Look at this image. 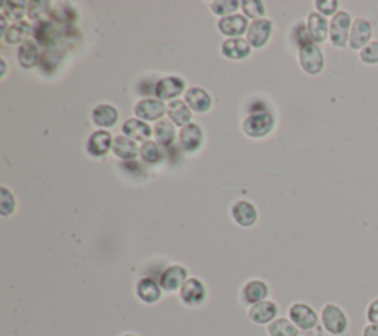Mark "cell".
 <instances>
[{
  "label": "cell",
  "instance_id": "cell-1",
  "mask_svg": "<svg viewBox=\"0 0 378 336\" xmlns=\"http://www.w3.org/2000/svg\"><path fill=\"white\" fill-rule=\"evenodd\" d=\"M298 61L303 71L310 76H318L325 66L321 48L314 42H306L298 49Z\"/></svg>",
  "mask_w": 378,
  "mask_h": 336
},
{
  "label": "cell",
  "instance_id": "cell-2",
  "mask_svg": "<svg viewBox=\"0 0 378 336\" xmlns=\"http://www.w3.org/2000/svg\"><path fill=\"white\" fill-rule=\"evenodd\" d=\"M351 24L350 14L346 10H338L330 21V41L335 48L344 49L349 46V34Z\"/></svg>",
  "mask_w": 378,
  "mask_h": 336
},
{
  "label": "cell",
  "instance_id": "cell-3",
  "mask_svg": "<svg viewBox=\"0 0 378 336\" xmlns=\"http://www.w3.org/2000/svg\"><path fill=\"white\" fill-rule=\"evenodd\" d=\"M322 325L331 335H343L349 328V318L343 309L335 304H327L321 313Z\"/></svg>",
  "mask_w": 378,
  "mask_h": 336
},
{
  "label": "cell",
  "instance_id": "cell-4",
  "mask_svg": "<svg viewBox=\"0 0 378 336\" xmlns=\"http://www.w3.org/2000/svg\"><path fill=\"white\" fill-rule=\"evenodd\" d=\"M275 119L268 111L254 113L249 115L242 123V132L250 138H263L272 132Z\"/></svg>",
  "mask_w": 378,
  "mask_h": 336
},
{
  "label": "cell",
  "instance_id": "cell-5",
  "mask_svg": "<svg viewBox=\"0 0 378 336\" xmlns=\"http://www.w3.org/2000/svg\"><path fill=\"white\" fill-rule=\"evenodd\" d=\"M372 42V24L367 18H355L349 34V48L351 50H361Z\"/></svg>",
  "mask_w": 378,
  "mask_h": 336
},
{
  "label": "cell",
  "instance_id": "cell-6",
  "mask_svg": "<svg viewBox=\"0 0 378 336\" xmlns=\"http://www.w3.org/2000/svg\"><path fill=\"white\" fill-rule=\"evenodd\" d=\"M185 82L176 76L164 77L154 86V94L160 101H175L180 94H184Z\"/></svg>",
  "mask_w": 378,
  "mask_h": 336
},
{
  "label": "cell",
  "instance_id": "cell-7",
  "mask_svg": "<svg viewBox=\"0 0 378 336\" xmlns=\"http://www.w3.org/2000/svg\"><path fill=\"white\" fill-rule=\"evenodd\" d=\"M166 111H167L166 104L157 98L140 99L135 106V114L143 122H155V120L160 122Z\"/></svg>",
  "mask_w": 378,
  "mask_h": 336
},
{
  "label": "cell",
  "instance_id": "cell-8",
  "mask_svg": "<svg viewBox=\"0 0 378 336\" xmlns=\"http://www.w3.org/2000/svg\"><path fill=\"white\" fill-rule=\"evenodd\" d=\"M290 320L298 329L310 330L318 325V314L315 309L306 304H294L290 308Z\"/></svg>",
  "mask_w": 378,
  "mask_h": 336
},
{
  "label": "cell",
  "instance_id": "cell-9",
  "mask_svg": "<svg viewBox=\"0 0 378 336\" xmlns=\"http://www.w3.org/2000/svg\"><path fill=\"white\" fill-rule=\"evenodd\" d=\"M307 34L314 43H324L330 37V22L319 12H312L307 17Z\"/></svg>",
  "mask_w": 378,
  "mask_h": 336
},
{
  "label": "cell",
  "instance_id": "cell-10",
  "mask_svg": "<svg viewBox=\"0 0 378 336\" xmlns=\"http://www.w3.org/2000/svg\"><path fill=\"white\" fill-rule=\"evenodd\" d=\"M272 22L269 20H256L247 30V42L252 48H263L272 34Z\"/></svg>",
  "mask_w": 378,
  "mask_h": 336
},
{
  "label": "cell",
  "instance_id": "cell-11",
  "mask_svg": "<svg viewBox=\"0 0 378 336\" xmlns=\"http://www.w3.org/2000/svg\"><path fill=\"white\" fill-rule=\"evenodd\" d=\"M188 271L180 265H172L164 270L160 277V286L166 292H176L187 283Z\"/></svg>",
  "mask_w": 378,
  "mask_h": 336
},
{
  "label": "cell",
  "instance_id": "cell-12",
  "mask_svg": "<svg viewBox=\"0 0 378 336\" xmlns=\"http://www.w3.org/2000/svg\"><path fill=\"white\" fill-rule=\"evenodd\" d=\"M203 129L197 123H189L180 129L179 144L185 151L195 153L203 144Z\"/></svg>",
  "mask_w": 378,
  "mask_h": 336
},
{
  "label": "cell",
  "instance_id": "cell-13",
  "mask_svg": "<svg viewBox=\"0 0 378 336\" xmlns=\"http://www.w3.org/2000/svg\"><path fill=\"white\" fill-rule=\"evenodd\" d=\"M112 135L108 131H96L87 141V153L92 158L107 156L110 150H112Z\"/></svg>",
  "mask_w": 378,
  "mask_h": 336
},
{
  "label": "cell",
  "instance_id": "cell-14",
  "mask_svg": "<svg viewBox=\"0 0 378 336\" xmlns=\"http://www.w3.org/2000/svg\"><path fill=\"white\" fill-rule=\"evenodd\" d=\"M217 27L221 34H225L231 38H238L240 36L247 33L250 25L244 15H229L221 18L217 22Z\"/></svg>",
  "mask_w": 378,
  "mask_h": 336
},
{
  "label": "cell",
  "instance_id": "cell-15",
  "mask_svg": "<svg viewBox=\"0 0 378 336\" xmlns=\"http://www.w3.org/2000/svg\"><path fill=\"white\" fill-rule=\"evenodd\" d=\"M180 300L189 307L200 305L205 300V288L198 279H189L180 289Z\"/></svg>",
  "mask_w": 378,
  "mask_h": 336
},
{
  "label": "cell",
  "instance_id": "cell-16",
  "mask_svg": "<svg viewBox=\"0 0 378 336\" xmlns=\"http://www.w3.org/2000/svg\"><path fill=\"white\" fill-rule=\"evenodd\" d=\"M42 58H43L42 49H41V46L37 45V42L29 41L20 46L18 61L21 64V67L27 69V70L34 69L38 66V64H41Z\"/></svg>",
  "mask_w": 378,
  "mask_h": 336
},
{
  "label": "cell",
  "instance_id": "cell-17",
  "mask_svg": "<svg viewBox=\"0 0 378 336\" xmlns=\"http://www.w3.org/2000/svg\"><path fill=\"white\" fill-rule=\"evenodd\" d=\"M185 102L195 113H205L212 107V98L201 88H189L185 92Z\"/></svg>",
  "mask_w": 378,
  "mask_h": 336
},
{
  "label": "cell",
  "instance_id": "cell-18",
  "mask_svg": "<svg viewBox=\"0 0 378 336\" xmlns=\"http://www.w3.org/2000/svg\"><path fill=\"white\" fill-rule=\"evenodd\" d=\"M232 218L241 227H252L257 221V211L254 206L249 202H237L232 206Z\"/></svg>",
  "mask_w": 378,
  "mask_h": 336
},
{
  "label": "cell",
  "instance_id": "cell-19",
  "mask_svg": "<svg viewBox=\"0 0 378 336\" xmlns=\"http://www.w3.org/2000/svg\"><path fill=\"white\" fill-rule=\"evenodd\" d=\"M221 54L229 59H244L250 57L252 46L244 38H228L221 45Z\"/></svg>",
  "mask_w": 378,
  "mask_h": 336
},
{
  "label": "cell",
  "instance_id": "cell-20",
  "mask_svg": "<svg viewBox=\"0 0 378 336\" xmlns=\"http://www.w3.org/2000/svg\"><path fill=\"white\" fill-rule=\"evenodd\" d=\"M122 131H123L124 136L133 139V141H145L147 142L148 138H151V135H152L151 126L140 119L126 120L122 127Z\"/></svg>",
  "mask_w": 378,
  "mask_h": 336
},
{
  "label": "cell",
  "instance_id": "cell-21",
  "mask_svg": "<svg viewBox=\"0 0 378 336\" xmlns=\"http://www.w3.org/2000/svg\"><path fill=\"white\" fill-rule=\"evenodd\" d=\"M278 314L277 305L270 301H262L253 305L249 312V317L256 325H266V323L273 321Z\"/></svg>",
  "mask_w": 378,
  "mask_h": 336
},
{
  "label": "cell",
  "instance_id": "cell-22",
  "mask_svg": "<svg viewBox=\"0 0 378 336\" xmlns=\"http://www.w3.org/2000/svg\"><path fill=\"white\" fill-rule=\"evenodd\" d=\"M167 115H168V119H170L176 126H180V127H185L187 125H189L191 119H192L191 108L188 107L185 101H180V99H175L172 102H168Z\"/></svg>",
  "mask_w": 378,
  "mask_h": 336
},
{
  "label": "cell",
  "instance_id": "cell-23",
  "mask_svg": "<svg viewBox=\"0 0 378 336\" xmlns=\"http://www.w3.org/2000/svg\"><path fill=\"white\" fill-rule=\"evenodd\" d=\"M139 151H140V148L138 147V144L133 139H130L124 135L114 138L112 153H114L115 158L123 159V160H133L139 154Z\"/></svg>",
  "mask_w": 378,
  "mask_h": 336
},
{
  "label": "cell",
  "instance_id": "cell-24",
  "mask_svg": "<svg viewBox=\"0 0 378 336\" xmlns=\"http://www.w3.org/2000/svg\"><path fill=\"white\" fill-rule=\"evenodd\" d=\"M136 293L142 302L154 304L161 298V286L155 280L145 277L139 280L136 286Z\"/></svg>",
  "mask_w": 378,
  "mask_h": 336
},
{
  "label": "cell",
  "instance_id": "cell-25",
  "mask_svg": "<svg viewBox=\"0 0 378 336\" xmlns=\"http://www.w3.org/2000/svg\"><path fill=\"white\" fill-rule=\"evenodd\" d=\"M269 293L268 284L262 280H252L245 284V288L242 290V298L247 304H259L265 301V298Z\"/></svg>",
  "mask_w": 378,
  "mask_h": 336
},
{
  "label": "cell",
  "instance_id": "cell-26",
  "mask_svg": "<svg viewBox=\"0 0 378 336\" xmlns=\"http://www.w3.org/2000/svg\"><path fill=\"white\" fill-rule=\"evenodd\" d=\"M31 36V25L27 21H20L14 25H10L9 30L5 33L3 41L9 45L25 43L29 42L27 38Z\"/></svg>",
  "mask_w": 378,
  "mask_h": 336
},
{
  "label": "cell",
  "instance_id": "cell-27",
  "mask_svg": "<svg viewBox=\"0 0 378 336\" xmlns=\"http://www.w3.org/2000/svg\"><path fill=\"white\" fill-rule=\"evenodd\" d=\"M92 119L98 126L108 129L115 126V123L119 122V111H117L112 106L102 104L92 111Z\"/></svg>",
  "mask_w": 378,
  "mask_h": 336
},
{
  "label": "cell",
  "instance_id": "cell-28",
  "mask_svg": "<svg viewBox=\"0 0 378 336\" xmlns=\"http://www.w3.org/2000/svg\"><path fill=\"white\" fill-rule=\"evenodd\" d=\"M154 135L157 138V142L164 147H170L176 139V129L172 120L161 119L154 127Z\"/></svg>",
  "mask_w": 378,
  "mask_h": 336
},
{
  "label": "cell",
  "instance_id": "cell-29",
  "mask_svg": "<svg viewBox=\"0 0 378 336\" xmlns=\"http://www.w3.org/2000/svg\"><path fill=\"white\" fill-rule=\"evenodd\" d=\"M139 154L142 160L148 164H159L164 159V154L159 146V142H154V141L143 142Z\"/></svg>",
  "mask_w": 378,
  "mask_h": 336
},
{
  "label": "cell",
  "instance_id": "cell-30",
  "mask_svg": "<svg viewBox=\"0 0 378 336\" xmlns=\"http://www.w3.org/2000/svg\"><path fill=\"white\" fill-rule=\"evenodd\" d=\"M268 332L270 336H298L297 326L286 318L273 320L268 328Z\"/></svg>",
  "mask_w": 378,
  "mask_h": 336
},
{
  "label": "cell",
  "instance_id": "cell-31",
  "mask_svg": "<svg viewBox=\"0 0 378 336\" xmlns=\"http://www.w3.org/2000/svg\"><path fill=\"white\" fill-rule=\"evenodd\" d=\"M50 2H29V9H27V15L31 20L36 21H48V17L52 15V8Z\"/></svg>",
  "mask_w": 378,
  "mask_h": 336
},
{
  "label": "cell",
  "instance_id": "cell-32",
  "mask_svg": "<svg viewBox=\"0 0 378 336\" xmlns=\"http://www.w3.org/2000/svg\"><path fill=\"white\" fill-rule=\"evenodd\" d=\"M241 9L244 12L245 17H249L250 20H263L265 15V6L263 2L260 0H242L241 2Z\"/></svg>",
  "mask_w": 378,
  "mask_h": 336
},
{
  "label": "cell",
  "instance_id": "cell-33",
  "mask_svg": "<svg viewBox=\"0 0 378 336\" xmlns=\"http://www.w3.org/2000/svg\"><path fill=\"white\" fill-rule=\"evenodd\" d=\"M241 6V2H238V0H217V2H213L212 4V10L213 14L225 18V17H229L231 14H233L238 8Z\"/></svg>",
  "mask_w": 378,
  "mask_h": 336
},
{
  "label": "cell",
  "instance_id": "cell-34",
  "mask_svg": "<svg viewBox=\"0 0 378 336\" xmlns=\"http://www.w3.org/2000/svg\"><path fill=\"white\" fill-rule=\"evenodd\" d=\"M361 62L367 66H378V41H372L359 52Z\"/></svg>",
  "mask_w": 378,
  "mask_h": 336
},
{
  "label": "cell",
  "instance_id": "cell-35",
  "mask_svg": "<svg viewBox=\"0 0 378 336\" xmlns=\"http://www.w3.org/2000/svg\"><path fill=\"white\" fill-rule=\"evenodd\" d=\"M15 204L17 203H15L14 195H12L6 187H2V196H0V214H2L3 216L14 214Z\"/></svg>",
  "mask_w": 378,
  "mask_h": 336
},
{
  "label": "cell",
  "instance_id": "cell-36",
  "mask_svg": "<svg viewBox=\"0 0 378 336\" xmlns=\"http://www.w3.org/2000/svg\"><path fill=\"white\" fill-rule=\"evenodd\" d=\"M315 6L319 14L327 18V17H334L337 14L340 2H338V0H317Z\"/></svg>",
  "mask_w": 378,
  "mask_h": 336
},
{
  "label": "cell",
  "instance_id": "cell-37",
  "mask_svg": "<svg viewBox=\"0 0 378 336\" xmlns=\"http://www.w3.org/2000/svg\"><path fill=\"white\" fill-rule=\"evenodd\" d=\"M367 320L371 325H378V298L372 300L367 308Z\"/></svg>",
  "mask_w": 378,
  "mask_h": 336
},
{
  "label": "cell",
  "instance_id": "cell-38",
  "mask_svg": "<svg viewBox=\"0 0 378 336\" xmlns=\"http://www.w3.org/2000/svg\"><path fill=\"white\" fill-rule=\"evenodd\" d=\"M362 336H378V325H367L362 330Z\"/></svg>",
  "mask_w": 378,
  "mask_h": 336
},
{
  "label": "cell",
  "instance_id": "cell-39",
  "mask_svg": "<svg viewBox=\"0 0 378 336\" xmlns=\"http://www.w3.org/2000/svg\"><path fill=\"white\" fill-rule=\"evenodd\" d=\"M5 71H6V62L5 59H2V76H5Z\"/></svg>",
  "mask_w": 378,
  "mask_h": 336
},
{
  "label": "cell",
  "instance_id": "cell-40",
  "mask_svg": "<svg viewBox=\"0 0 378 336\" xmlns=\"http://www.w3.org/2000/svg\"><path fill=\"white\" fill-rule=\"evenodd\" d=\"M124 336H135V335H124Z\"/></svg>",
  "mask_w": 378,
  "mask_h": 336
}]
</instances>
